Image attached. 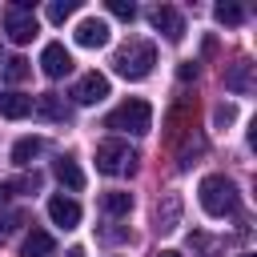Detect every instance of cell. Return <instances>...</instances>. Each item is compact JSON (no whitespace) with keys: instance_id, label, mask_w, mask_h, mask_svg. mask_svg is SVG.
<instances>
[{"instance_id":"1","label":"cell","mask_w":257,"mask_h":257,"mask_svg":"<svg viewBox=\"0 0 257 257\" xmlns=\"http://www.w3.org/2000/svg\"><path fill=\"white\" fill-rule=\"evenodd\" d=\"M153 64H157V48L149 40H128V44H120L112 52V68L124 80H145L153 72Z\"/></svg>"},{"instance_id":"2","label":"cell","mask_w":257,"mask_h":257,"mask_svg":"<svg viewBox=\"0 0 257 257\" xmlns=\"http://www.w3.org/2000/svg\"><path fill=\"white\" fill-rule=\"evenodd\" d=\"M197 197H201V209H205L209 217H229V213H237V185H233L229 177H221V173L205 177L201 189H197Z\"/></svg>"},{"instance_id":"3","label":"cell","mask_w":257,"mask_h":257,"mask_svg":"<svg viewBox=\"0 0 257 257\" xmlns=\"http://www.w3.org/2000/svg\"><path fill=\"white\" fill-rule=\"evenodd\" d=\"M104 128H116V133H149L153 128V104L149 100H141V96H133V100H124L120 108H112L108 116H104Z\"/></svg>"},{"instance_id":"4","label":"cell","mask_w":257,"mask_h":257,"mask_svg":"<svg viewBox=\"0 0 257 257\" xmlns=\"http://www.w3.org/2000/svg\"><path fill=\"white\" fill-rule=\"evenodd\" d=\"M96 169L104 177H124V173L137 169V153L124 141H100L96 145Z\"/></svg>"},{"instance_id":"5","label":"cell","mask_w":257,"mask_h":257,"mask_svg":"<svg viewBox=\"0 0 257 257\" xmlns=\"http://www.w3.org/2000/svg\"><path fill=\"white\" fill-rule=\"evenodd\" d=\"M36 12H32V0H16L12 8H8V16H4V32H8V40H16V44H28L32 36H36Z\"/></svg>"},{"instance_id":"6","label":"cell","mask_w":257,"mask_h":257,"mask_svg":"<svg viewBox=\"0 0 257 257\" xmlns=\"http://www.w3.org/2000/svg\"><path fill=\"white\" fill-rule=\"evenodd\" d=\"M108 96V76L104 72H84L80 80H76V88H72V100L76 104H96V100H104Z\"/></svg>"},{"instance_id":"7","label":"cell","mask_w":257,"mask_h":257,"mask_svg":"<svg viewBox=\"0 0 257 257\" xmlns=\"http://www.w3.org/2000/svg\"><path fill=\"white\" fill-rule=\"evenodd\" d=\"M149 20H153V28H161L165 32V40H181L185 36V20H181V12L177 8H169V4H157L153 12H149Z\"/></svg>"},{"instance_id":"8","label":"cell","mask_w":257,"mask_h":257,"mask_svg":"<svg viewBox=\"0 0 257 257\" xmlns=\"http://www.w3.org/2000/svg\"><path fill=\"white\" fill-rule=\"evenodd\" d=\"M40 68H44V76H52V80L68 76V72H72V56H68V48H64V44H44V52H40Z\"/></svg>"},{"instance_id":"9","label":"cell","mask_w":257,"mask_h":257,"mask_svg":"<svg viewBox=\"0 0 257 257\" xmlns=\"http://www.w3.org/2000/svg\"><path fill=\"white\" fill-rule=\"evenodd\" d=\"M253 60H233L229 68H225V88L229 92H237V96H249L253 92Z\"/></svg>"},{"instance_id":"10","label":"cell","mask_w":257,"mask_h":257,"mask_svg":"<svg viewBox=\"0 0 257 257\" xmlns=\"http://www.w3.org/2000/svg\"><path fill=\"white\" fill-rule=\"evenodd\" d=\"M48 217H52V225H60V229H76V225H80V205H76L72 197H48Z\"/></svg>"},{"instance_id":"11","label":"cell","mask_w":257,"mask_h":257,"mask_svg":"<svg viewBox=\"0 0 257 257\" xmlns=\"http://www.w3.org/2000/svg\"><path fill=\"white\" fill-rule=\"evenodd\" d=\"M153 221H157V233H173V229L181 225V197H177V193H165V197L157 201Z\"/></svg>"},{"instance_id":"12","label":"cell","mask_w":257,"mask_h":257,"mask_svg":"<svg viewBox=\"0 0 257 257\" xmlns=\"http://www.w3.org/2000/svg\"><path fill=\"white\" fill-rule=\"evenodd\" d=\"M76 44H80V48H100V44H108V24L96 20V16H84V20L76 24Z\"/></svg>"},{"instance_id":"13","label":"cell","mask_w":257,"mask_h":257,"mask_svg":"<svg viewBox=\"0 0 257 257\" xmlns=\"http://www.w3.org/2000/svg\"><path fill=\"white\" fill-rule=\"evenodd\" d=\"M193 120H197V100H193V96H181V100H177V108H173V112H169V120H165V124H169V137L189 133V128H193Z\"/></svg>"},{"instance_id":"14","label":"cell","mask_w":257,"mask_h":257,"mask_svg":"<svg viewBox=\"0 0 257 257\" xmlns=\"http://www.w3.org/2000/svg\"><path fill=\"white\" fill-rule=\"evenodd\" d=\"M28 112H32V96H24V92H16V88L0 92V116H8V120H24Z\"/></svg>"},{"instance_id":"15","label":"cell","mask_w":257,"mask_h":257,"mask_svg":"<svg viewBox=\"0 0 257 257\" xmlns=\"http://www.w3.org/2000/svg\"><path fill=\"white\" fill-rule=\"evenodd\" d=\"M52 173H56V181H60L64 189H72V193L84 189V173H80V165H76L72 157H60V161L52 165Z\"/></svg>"},{"instance_id":"16","label":"cell","mask_w":257,"mask_h":257,"mask_svg":"<svg viewBox=\"0 0 257 257\" xmlns=\"http://www.w3.org/2000/svg\"><path fill=\"white\" fill-rule=\"evenodd\" d=\"M52 249H56L52 233H44V229H32V233L24 237V245H20V257H48Z\"/></svg>"},{"instance_id":"17","label":"cell","mask_w":257,"mask_h":257,"mask_svg":"<svg viewBox=\"0 0 257 257\" xmlns=\"http://www.w3.org/2000/svg\"><path fill=\"white\" fill-rule=\"evenodd\" d=\"M44 120H68V104L56 96V92H44V96H36V104H32Z\"/></svg>"},{"instance_id":"18","label":"cell","mask_w":257,"mask_h":257,"mask_svg":"<svg viewBox=\"0 0 257 257\" xmlns=\"http://www.w3.org/2000/svg\"><path fill=\"white\" fill-rule=\"evenodd\" d=\"M40 149H44V141H40V137H20V141L12 145V165H20V169H24V165H32V161L40 157Z\"/></svg>"},{"instance_id":"19","label":"cell","mask_w":257,"mask_h":257,"mask_svg":"<svg viewBox=\"0 0 257 257\" xmlns=\"http://www.w3.org/2000/svg\"><path fill=\"white\" fill-rule=\"evenodd\" d=\"M100 209H104L108 217H124V213L133 209V193H120V189H112V193H104V197H100Z\"/></svg>"},{"instance_id":"20","label":"cell","mask_w":257,"mask_h":257,"mask_svg":"<svg viewBox=\"0 0 257 257\" xmlns=\"http://www.w3.org/2000/svg\"><path fill=\"white\" fill-rule=\"evenodd\" d=\"M28 72H32V64H28L24 56H8V60L0 64V76H4L8 84H20V80H24Z\"/></svg>"},{"instance_id":"21","label":"cell","mask_w":257,"mask_h":257,"mask_svg":"<svg viewBox=\"0 0 257 257\" xmlns=\"http://www.w3.org/2000/svg\"><path fill=\"white\" fill-rule=\"evenodd\" d=\"M213 16H217V24L237 28V24L245 20V8H241V4H233V0H225V4H217V8H213Z\"/></svg>"},{"instance_id":"22","label":"cell","mask_w":257,"mask_h":257,"mask_svg":"<svg viewBox=\"0 0 257 257\" xmlns=\"http://www.w3.org/2000/svg\"><path fill=\"white\" fill-rule=\"evenodd\" d=\"M72 12H76V0H52V4H48V20H52V24H64Z\"/></svg>"},{"instance_id":"23","label":"cell","mask_w":257,"mask_h":257,"mask_svg":"<svg viewBox=\"0 0 257 257\" xmlns=\"http://www.w3.org/2000/svg\"><path fill=\"white\" fill-rule=\"evenodd\" d=\"M8 189H12V193H36V189H40V173L16 177V181H8Z\"/></svg>"},{"instance_id":"24","label":"cell","mask_w":257,"mask_h":257,"mask_svg":"<svg viewBox=\"0 0 257 257\" xmlns=\"http://www.w3.org/2000/svg\"><path fill=\"white\" fill-rule=\"evenodd\" d=\"M108 12L120 16V20H133V16H137V4H133V0H108Z\"/></svg>"},{"instance_id":"25","label":"cell","mask_w":257,"mask_h":257,"mask_svg":"<svg viewBox=\"0 0 257 257\" xmlns=\"http://www.w3.org/2000/svg\"><path fill=\"white\" fill-rule=\"evenodd\" d=\"M233 120H237V108H233V104H217V108H213V124H217V128H225V124H233Z\"/></svg>"},{"instance_id":"26","label":"cell","mask_w":257,"mask_h":257,"mask_svg":"<svg viewBox=\"0 0 257 257\" xmlns=\"http://www.w3.org/2000/svg\"><path fill=\"white\" fill-rule=\"evenodd\" d=\"M28 221V213H20V209H12V213H4L0 217V233H12V229H20Z\"/></svg>"},{"instance_id":"27","label":"cell","mask_w":257,"mask_h":257,"mask_svg":"<svg viewBox=\"0 0 257 257\" xmlns=\"http://www.w3.org/2000/svg\"><path fill=\"white\" fill-rule=\"evenodd\" d=\"M177 76H181V80H197V64H193V60H185V64L177 68Z\"/></svg>"},{"instance_id":"28","label":"cell","mask_w":257,"mask_h":257,"mask_svg":"<svg viewBox=\"0 0 257 257\" xmlns=\"http://www.w3.org/2000/svg\"><path fill=\"white\" fill-rule=\"evenodd\" d=\"M12 201V189H8V181H0V205H8Z\"/></svg>"},{"instance_id":"29","label":"cell","mask_w":257,"mask_h":257,"mask_svg":"<svg viewBox=\"0 0 257 257\" xmlns=\"http://www.w3.org/2000/svg\"><path fill=\"white\" fill-rule=\"evenodd\" d=\"M64 257H84V249H80V245H76V249H68V253H64Z\"/></svg>"},{"instance_id":"30","label":"cell","mask_w":257,"mask_h":257,"mask_svg":"<svg viewBox=\"0 0 257 257\" xmlns=\"http://www.w3.org/2000/svg\"><path fill=\"white\" fill-rule=\"evenodd\" d=\"M157 257H181V253H177V249H161Z\"/></svg>"},{"instance_id":"31","label":"cell","mask_w":257,"mask_h":257,"mask_svg":"<svg viewBox=\"0 0 257 257\" xmlns=\"http://www.w3.org/2000/svg\"><path fill=\"white\" fill-rule=\"evenodd\" d=\"M237 257H253V253H237Z\"/></svg>"}]
</instances>
